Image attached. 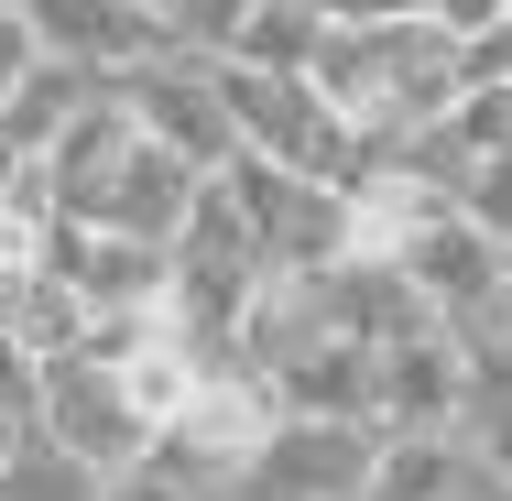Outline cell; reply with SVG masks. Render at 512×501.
Here are the masks:
<instances>
[{
  "label": "cell",
  "instance_id": "obj_16",
  "mask_svg": "<svg viewBox=\"0 0 512 501\" xmlns=\"http://www.w3.org/2000/svg\"><path fill=\"white\" fill-rule=\"evenodd\" d=\"M153 11L186 55H240V22H251V0H153Z\"/></svg>",
  "mask_w": 512,
  "mask_h": 501
},
{
  "label": "cell",
  "instance_id": "obj_20",
  "mask_svg": "<svg viewBox=\"0 0 512 501\" xmlns=\"http://www.w3.org/2000/svg\"><path fill=\"white\" fill-rule=\"evenodd\" d=\"M99 501H197V491H186L175 469H153V458H142V469H109V491H99Z\"/></svg>",
  "mask_w": 512,
  "mask_h": 501
},
{
  "label": "cell",
  "instance_id": "obj_11",
  "mask_svg": "<svg viewBox=\"0 0 512 501\" xmlns=\"http://www.w3.org/2000/svg\"><path fill=\"white\" fill-rule=\"evenodd\" d=\"M109 77H88V66H66V55H44V66H33V77H22V99L0 109V142H11V153H33V164H44V153H55V142H66V131H77V109L99 99Z\"/></svg>",
  "mask_w": 512,
  "mask_h": 501
},
{
  "label": "cell",
  "instance_id": "obj_25",
  "mask_svg": "<svg viewBox=\"0 0 512 501\" xmlns=\"http://www.w3.org/2000/svg\"><path fill=\"white\" fill-rule=\"evenodd\" d=\"M0 11H22V0H0Z\"/></svg>",
  "mask_w": 512,
  "mask_h": 501
},
{
  "label": "cell",
  "instance_id": "obj_9",
  "mask_svg": "<svg viewBox=\"0 0 512 501\" xmlns=\"http://www.w3.org/2000/svg\"><path fill=\"white\" fill-rule=\"evenodd\" d=\"M458 393H469V349L447 327L382 338V436H458Z\"/></svg>",
  "mask_w": 512,
  "mask_h": 501
},
{
  "label": "cell",
  "instance_id": "obj_6",
  "mask_svg": "<svg viewBox=\"0 0 512 501\" xmlns=\"http://www.w3.org/2000/svg\"><path fill=\"white\" fill-rule=\"evenodd\" d=\"M44 436L77 447L88 469H142L153 458V425H142V403L120 382V360H99V349L44 360Z\"/></svg>",
  "mask_w": 512,
  "mask_h": 501
},
{
  "label": "cell",
  "instance_id": "obj_15",
  "mask_svg": "<svg viewBox=\"0 0 512 501\" xmlns=\"http://www.w3.org/2000/svg\"><path fill=\"white\" fill-rule=\"evenodd\" d=\"M327 44V11H295V0H251L240 22V66H316Z\"/></svg>",
  "mask_w": 512,
  "mask_h": 501
},
{
  "label": "cell",
  "instance_id": "obj_23",
  "mask_svg": "<svg viewBox=\"0 0 512 501\" xmlns=\"http://www.w3.org/2000/svg\"><path fill=\"white\" fill-rule=\"evenodd\" d=\"M22 175H33V153H11V142H0V197H11Z\"/></svg>",
  "mask_w": 512,
  "mask_h": 501
},
{
  "label": "cell",
  "instance_id": "obj_1",
  "mask_svg": "<svg viewBox=\"0 0 512 501\" xmlns=\"http://www.w3.org/2000/svg\"><path fill=\"white\" fill-rule=\"evenodd\" d=\"M316 88L371 131V164H382L404 131L469 99V33H447L436 11H349L316 44Z\"/></svg>",
  "mask_w": 512,
  "mask_h": 501
},
{
  "label": "cell",
  "instance_id": "obj_4",
  "mask_svg": "<svg viewBox=\"0 0 512 501\" xmlns=\"http://www.w3.org/2000/svg\"><path fill=\"white\" fill-rule=\"evenodd\" d=\"M382 480V425L371 414H284L273 447L251 458L240 501H371Z\"/></svg>",
  "mask_w": 512,
  "mask_h": 501
},
{
  "label": "cell",
  "instance_id": "obj_14",
  "mask_svg": "<svg viewBox=\"0 0 512 501\" xmlns=\"http://www.w3.org/2000/svg\"><path fill=\"white\" fill-rule=\"evenodd\" d=\"M99 491H109V469H88L77 447H55L44 425L0 458V501H99Z\"/></svg>",
  "mask_w": 512,
  "mask_h": 501
},
{
  "label": "cell",
  "instance_id": "obj_8",
  "mask_svg": "<svg viewBox=\"0 0 512 501\" xmlns=\"http://www.w3.org/2000/svg\"><path fill=\"white\" fill-rule=\"evenodd\" d=\"M22 11H33L44 55L88 66V77H131V66H153V55L175 44L153 0H22Z\"/></svg>",
  "mask_w": 512,
  "mask_h": 501
},
{
  "label": "cell",
  "instance_id": "obj_22",
  "mask_svg": "<svg viewBox=\"0 0 512 501\" xmlns=\"http://www.w3.org/2000/svg\"><path fill=\"white\" fill-rule=\"evenodd\" d=\"M491 338L512 349V273H502V305H491ZM458 349H469V338H458Z\"/></svg>",
  "mask_w": 512,
  "mask_h": 501
},
{
  "label": "cell",
  "instance_id": "obj_2",
  "mask_svg": "<svg viewBox=\"0 0 512 501\" xmlns=\"http://www.w3.org/2000/svg\"><path fill=\"white\" fill-rule=\"evenodd\" d=\"M44 175H55L66 218H88V229H131V240H175L186 207H197V186H207L175 142L142 131V109L120 99V88H99V99L77 109V131L44 153Z\"/></svg>",
  "mask_w": 512,
  "mask_h": 501
},
{
  "label": "cell",
  "instance_id": "obj_21",
  "mask_svg": "<svg viewBox=\"0 0 512 501\" xmlns=\"http://www.w3.org/2000/svg\"><path fill=\"white\" fill-rule=\"evenodd\" d=\"M502 11H512V0H436V22H447V33H491Z\"/></svg>",
  "mask_w": 512,
  "mask_h": 501
},
{
  "label": "cell",
  "instance_id": "obj_19",
  "mask_svg": "<svg viewBox=\"0 0 512 501\" xmlns=\"http://www.w3.org/2000/svg\"><path fill=\"white\" fill-rule=\"evenodd\" d=\"M44 66V33H33V11H0V109L22 99V77Z\"/></svg>",
  "mask_w": 512,
  "mask_h": 501
},
{
  "label": "cell",
  "instance_id": "obj_13",
  "mask_svg": "<svg viewBox=\"0 0 512 501\" xmlns=\"http://www.w3.org/2000/svg\"><path fill=\"white\" fill-rule=\"evenodd\" d=\"M458 491H469V447L458 436H382L371 501H458Z\"/></svg>",
  "mask_w": 512,
  "mask_h": 501
},
{
  "label": "cell",
  "instance_id": "obj_7",
  "mask_svg": "<svg viewBox=\"0 0 512 501\" xmlns=\"http://www.w3.org/2000/svg\"><path fill=\"white\" fill-rule=\"evenodd\" d=\"M404 273H414V295L436 305V327H447V338H491V305H502L512 251L480 229V218H469V207H436V218L414 229Z\"/></svg>",
  "mask_w": 512,
  "mask_h": 501
},
{
  "label": "cell",
  "instance_id": "obj_12",
  "mask_svg": "<svg viewBox=\"0 0 512 501\" xmlns=\"http://www.w3.org/2000/svg\"><path fill=\"white\" fill-rule=\"evenodd\" d=\"M458 447L480 469L512 480V349L502 338H469V393H458Z\"/></svg>",
  "mask_w": 512,
  "mask_h": 501
},
{
  "label": "cell",
  "instance_id": "obj_10",
  "mask_svg": "<svg viewBox=\"0 0 512 501\" xmlns=\"http://www.w3.org/2000/svg\"><path fill=\"white\" fill-rule=\"evenodd\" d=\"M273 393H284V414H371V403H382V338L327 327L295 371H273ZM371 425H382V414H371Z\"/></svg>",
  "mask_w": 512,
  "mask_h": 501
},
{
  "label": "cell",
  "instance_id": "obj_5",
  "mask_svg": "<svg viewBox=\"0 0 512 501\" xmlns=\"http://www.w3.org/2000/svg\"><path fill=\"white\" fill-rule=\"evenodd\" d=\"M109 88L142 109V131H153V142H175L197 175H218V164L240 153V120H229V66H218V55L164 44L153 66H131V77H109Z\"/></svg>",
  "mask_w": 512,
  "mask_h": 501
},
{
  "label": "cell",
  "instance_id": "obj_24",
  "mask_svg": "<svg viewBox=\"0 0 512 501\" xmlns=\"http://www.w3.org/2000/svg\"><path fill=\"white\" fill-rule=\"evenodd\" d=\"M295 11H327V22H349V11H360V0H295Z\"/></svg>",
  "mask_w": 512,
  "mask_h": 501
},
{
  "label": "cell",
  "instance_id": "obj_3",
  "mask_svg": "<svg viewBox=\"0 0 512 501\" xmlns=\"http://www.w3.org/2000/svg\"><path fill=\"white\" fill-rule=\"evenodd\" d=\"M273 425H284V393H273V371L229 360V371H207L197 403H186V414L153 436V469H175L197 501H240L251 458L273 447Z\"/></svg>",
  "mask_w": 512,
  "mask_h": 501
},
{
  "label": "cell",
  "instance_id": "obj_17",
  "mask_svg": "<svg viewBox=\"0 0 512 501\" xmlns=\"http://www.w3.org/2000/svg\"><path fill=\"white\" fill-rule=\"evenodd\" d=\"M447 142H458L469 164H491V153H512V88H469V99L447 109Z\"/></svg>",
  "mask_w": 512,
  "mask_h": 501
},
{
  "label": "cell",
  "instance_id": "obj_18",
  "mask_svg": "<svg viewBox=\"0 0 512 501\" xmlns=\"http://www.w3.org/2000/svg\"><path fill=\"white\" fill-rule=\"evenodd\" d=\"M458 207H469V218H480V229L512 251V153H491V164L469 175V197H458Z\"/></svg>",
  "mask_w": 512,
  "mask_h": 501
}]
</instances>
